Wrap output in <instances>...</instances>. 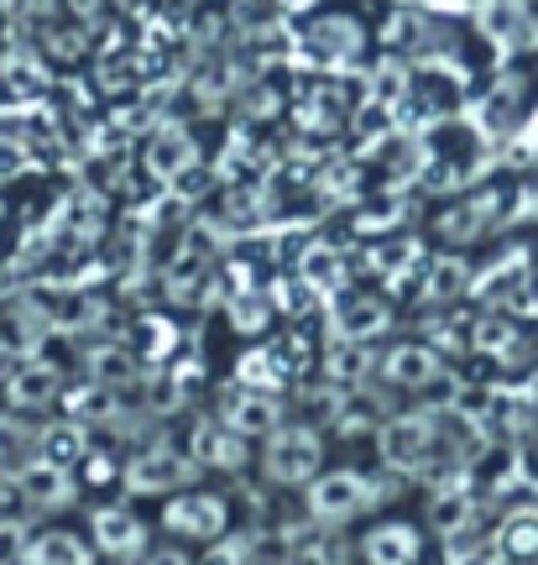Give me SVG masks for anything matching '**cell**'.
Masks as SVG:
<instances>
[{
	"label": "cell",
	"mask_w": 538,
	"mask_h": 565,
	"mask_svg": "<svg viewBox=\"0 0 538 565\" xmlns=\"http://www.w3.org/2000/svg\"><path fill=\"white\" fill-rule=\"evenodd\" d=\"M183 477V461L179 456H141L137 466H131V487H141V492H152V487H173Z\"/></svg>",
	"instance_id": "8"
},
{
	"label": "cell",
	"mask_w": 538,
	"mask_h": 565,
	"mask_svg": "<svg viewBox=\"0 0 538 565\" xmlns=\"http://www.w3.org/2000/svg\"><path fill=\"white\" fill-rule=\"evenodd\" d=\"M230 424H236V435L272 429V404H261V398H236V404H230Z\"/></svg>",
	"instance_id": "12"
},
{
	"label": "cell",
	"mask_w": 538,
	"mask_h": 565,
	"mask_svg": "<svg viewBox=\"0 0 538 565\" xmlns=\"http://www.w3.org/2000/svg\"><path fill=\"white\" fill-rule=\"evenodd\" d=\"M413 550H419V540H413L408 529H377V534L366 540L372 565H408L413 561Z\"/></svg>",
	"instance_id": "6"
},
{
	"label": "cell",
	"mask_w": 538,
	"mask_h": 565,
	"mask_svg": "<svg viewBox=\"0 0 538 565\" xmlns=\"http://www.w3.org/2000/svg\"><path fill=\"white\" fill-rule=\"evenodd\" d=\"M17 492L21 498H26V503H63V498H68V477H63L58 466H26V471H21L17 477Z\"/></svg>",
	"instance_id": "3"
},
{
	"label": "cell",
	"mask_w": 538,
	"mask_h": 565,
	"mask_svg": "<svg viewBox=\"0 0 538 565\" xmlns=\"http://www.w3.org/2000/svg\"><path fill=\"white\" fill-rule=\"evenodd\" d=\"M366 498H372V492H366L361 477L335 471V477H324V482L314 487V513H320V519H351V513H361Z\"/></svg>",
	"instance_id": "2"
},
{
	"label": "cell",
	"mask_w": 538,
	"mask_h": 565,
	"mask_svg": "<svg viewBox=\"0 0 538 565\" xmlns=\"http://www.w3.org/2000/svg\"><path fill=\"white\" fill-rule=\"evenodd\" d=\"M79 450H84L79 429H68V424H58V429H47V435H42V456H47V466H58V471L74 461Z\"/></svg>",
	"instance_id": "11"
},
{
	"label": "cell",
	"mask_w": 538,
	"mask_h": 565,
	"mask_svg": "<svg viewBox=\"0 0 538 565\" xmlns=\"http://www.w3.org/2000/svg\"><path fill=\"white\" fill-rule=\"evenodd\" d=\"M21 440H26V435H21V424H6V419H0V456H11Z\"/></svg>",
	"instance_id": "15"
},
{
	"label": "cell",
	"mask_w": 538,
	"mask_h": 565,
	"mask_svg": "<svg viewBox=\"0 0 538 565\" xmlns=\"http://www.w3.org/2000/svg\"><path fill=\"white\" fill-rule=\"evenodd\" d=\"M314 461H320V440L309 429H282L278 445H272V471L288 482H303L314 471Z\"/></svg>",
	"instance_id": "1"
},
{
	"label": "cell",
	"mask_w": 538,
	"mask_h": 565,
	"mask_svg": "<svg viewBox=\"0 0 538 565\" xmlns=\"http://www.w3.org/2000/svg\"><path fill=\"white\" fill-rule=\"evenodd\" d=\"M194 450H200L204 461H236V445L225 440V435H219V429H209V435H194Z\"/></svg>",
	"instance_id": "14"
},
{
	"label": "cell",
	"mask_w": 538,
	"mask_h": 565,
	"mask_svg": "<svg viewBox=\"0 0 538 565\" xmlns=\"http://www.w3.org/2000/svg\"><path fill=\"white\" fill-rule=\"evenodd\" d=\"M53 387H58V377L47 366H26V372L11 377V404H47Z\"/></svg>",
	"instance_id": "10"
},
{
	"label": "cell",
	"mask_w": 538,
	"mask_h": 565,
	"mask_svg": "<svg viewBox=\"0 0 538 565\" xmlns=\"http://www.w3.org/2000/svg\"><path fill=\"white\" fill-rule=\"evenodd\" d=\"M95 534H100L105 550H137V540H141L137 519H131V513H116V508H105L100 519H95Z\"/></svg>",
	"instance_id": "9"
},
{
	"label": "cell",
	"mask_w": 538,
	"mask_h": 565,
	"mask_svg": "<svg viewBox=\"0 0 538 565\" xmlns=\"http://www.w3.org/2000/svg\"><path fill=\"white\" fill-rule=\"evenodd\" d=\"M147 565H183V555H173V550H162V555H152Z\"/></svg>",
	"instance_id": "16"
},
{
	"label": "cell",
	"mask_w": 538,
	"mask_h": 565,
	"mask_svg": "<svg viewBox=\"0 0 538 565\" xmlns=\"http://www.w3.org/2000/svg\"><path fill=\"white\" fill-rule=\"evenodd\" d=\"M387 461H398V466H408V461H419L423 456V445H429V424L423 419H402V424H392L387 429Z\"/></svg>",
	"instance_id": "5"
},
{
	"label": "cell",
	"mask_w": 538,
	"mask_h": 565,
	"mask_svg": "<svg viewBox=\"0 0 538 565\" xmlns=\"http://www.w3.org/2000/svg\"><path fill=\"white\" fill-rule=\"evenodd\" d=\"M26 561L32 565H89V555H84V545L74 534H42L37 545L26 550Z\"/></svg>",
	"instance_id": "7"
},
{
	"label": "cell",
	"mask_w": 538,
	"mask_h": 565,
	"mask_svg": "<svg viewBox=\"0 0 538 565\" xmlns=\"http://www.w3.org/2000/svg\"><path fill=\"white\" fill-rule=\"evenodd\" d=\"M168 524L179 529V534H215L225 524V513H219L215 498H183V503L168 508Z\"/></svg>",
	"instance_id": "4"
},
{
	"label": "cell",
	"mask_w": 538,
	"mask_h": 565,
	"mask_svg": "<svg viewBox=\"0 0 538 565\" xmlns=\"http://www.w3.org/2000/svg\"><path fill=\"white\" fill-rule=\"evenodd\" d=\"M387 372H392L398 383H423V377L434 372V362H429L423 351H398V356H392V366H387Z\"/></svg>",
	"instance_id": "13"
}]
</instances>
